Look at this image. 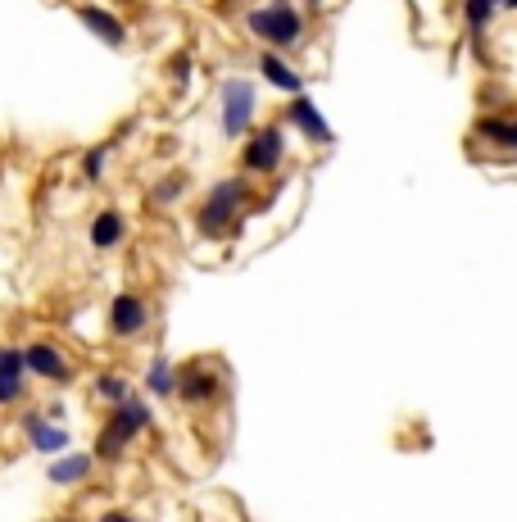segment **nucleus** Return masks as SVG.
Segmentation results:
<instances>
[{
    "mask_svg": "<svg viewBox=\"0 0 517 522\" xmlns=\"http://www.w3.org/2000/svg\"><path fill=\"white\" fill-rule=\"evenodd\" d=\"M146 427H150V404L132 395V400H127V404H118V409H114V418H109V423L100 427L96 454H100V459H118V454L127 450V441H132V436H137V432H146Z\"/></svg>",
    "mask_w": 517,
    "mask_h": 522,
    "instance_id": "obj_1",
    "label": "nucleus"
},
{
    "mask_svg": "<svg viewBox=\"0 0 517 522\" xmlns=\"http://www.w3.org/2000/svg\"><path fill=\"white\" fill-rule=\"evenodd\" d=\"M245 23H250V32L259 41H268V46H295L300 32H304V19L286 5V0H273V5H264V10H250Z\"/></svg>",
    "mask_w": 517,
    "mask_h": 522,
    "instance_id": "obj_2",
    "label": "nucleus"
},
{
    "mask_svg": "<svg viewBox=\"0 0 517 522\" xmlns=\"http://www.w3.org/2000/svg\"><path fill=\"white\" fill-rule=\"evenodd\" d=\"M241 205H245V182L241 178H227V182H218L214 191H209V200H205V209H200V232L205 237H223L227 227H232V218L241 214Z\"/></svg>",
    "mask_w": 517,
    "mask_h": 522,
    "instance_id": "obj_3",
    "label": "nucleus"
},
{
    "mask_svg": "<svg viewBox=\"0 0 517 522\" xmlns=\"http://www.w3.org/2000/svg\"><path fill=\"white\" fill-rule=\"evenodd\" d=\"M218 100H223V132L227 137H245V128H250V119H254V82L227 78Z\"/></svg>",
    "mask_w": 517,
    "mask_h": 522,
    "instance_id": "obj_4",
    "label": "nucleus"
},
{
    "mask_svg": "<svg viewBox=\"0 0 517 522\" xmlns=\"http://www.w3.org/2000/svg\"><path fill=\"white\" fill-rule=\"evenodd\" d=\"M282 128H259L250 141H245V155H241V168H254V173H273L282 164Z\"/></svg>",
    "mask_w": 517,
    "mask_h": 522,
    "instance_id": "obj_5",
    "label": "nucleus"
},
{
    "mask_svg": "<svg viewBox=\"0 0 517 522\" xmlns=\"http://www.w3.org/2000/svg\"><path fill=\"white\" fill-rule=\"evenodd\" d=\"M146 323H150V314H146V300L141 296H118L114 305H109V327H114V336H137Z\"/></svg>",
    "mask_w": 517,
    "mask_h": 522,
    "instance_id": "obj_6",
    "label": "nucleus"
},
{
    "mask_svg": "<svg viewBox=\"0 0 517 522\" xmlns=\"http://www.w3.org/2000/svg\"><path fill=\"white\" fill-rule=\"evenodd\" d=\"M177 395H182L186 404H209L218 395V377L209 373L205 364H191L182 368V382H177Z\"/></svg>",
    "mask_w": 517,
    "mask_h": 522,
    "instance_id": "obj_7",
    "label": "nucleus"
},
{
    "mask_svg": "<svg viewBox=\"0 0 517 522\" xmlns=\"http://www.w3.org/2000/svg\"><path fill=\"white\" fill-rule=\"evenodd\" d=\"M23 364H28V373H37V377L69 382V364H64V355H59L55 345H28V350H23Z\"/></svg>",
    "mask_w": 517,
    "mask_h": 522,
    "instance_id": "obj_8",
    "label": "nucleus"
},
{
    "mask_svg": "<svg viewBox=\"0 0 517 522\" xmlns=\"http://www.w3.org/2000/svg\"><path fill=\"white\" fill-rule=\"evenodd\" d=\"M286 123L304 128V137H313V141H332V128H327V119H322L318 109H313L309 96H295V100H291V109H286Z\"/></svg>",
    "mask_w": 517,
    "mask_h": 522,
    "instance_id": "obj_9",
    "label": "nucleus"
},
{
    "mask_svg": "<svg viewBox=\"0 0 517 522\" xmlns=\"http://www.w3.org/2000/svg\"><path fill=\"white\" fill-rule=\"evenodd\" d=\"M78 19L87 23V28L96 32V37H105L109 46H123V41H127V28H123V23H118L109 10H100V5H82Z\"/></svg>",
    "mask_w": 517,
    "mask_h": 522,
    "instance_id": "obj_10",
    "label": "nucleus"
},
{
    "mask_svg": "<svg viewBox=\"0 0 517 522\" xmlns=\"http://www.w3.org/2000/svg\"><path fill=\"white\" fill-rule=\"evenodd\" d=\"M259 73H264L277 91H286V96H300V91H304V78L282 60V55H264V60H259Z\"/></svg>",
    "mask_w": 517,
    "mask_h": 522,
    "instance_id": "obj_11",
    "label": "nucleus"
},
{
    "mask_svg": "<svg viewBox=\"0 0 517 522\" xmlns=\"http://www.w3.org/2000/svg\"><path fill=\"white\" fill-rule=\"evenodd\" d=\"M23 427H28L32 445H37L41 454H55V450H64V445H69V432H64V427H50L41 414H28V418H23Z\"/></svg>",
    "mask_w": 517,
    "mask_h": 522,
    "instance_id": "obj_12",
    "label": "nucleus"
},
{
    "mask_svg": "<svg viewBox=\"0 0 517 522\" xmlns=\"http://www.w3.org/2000/svg\"><path fill=\"white\" fill-rule=\"evenodd\" d=\"M123 232H127V223H123V214H114V209L91 218V246L96 250H114L118 241H123Z\"/></svg>",
    "mask_w": 517,
    "mask_h": 522,
    "instance_id": "obj_13",
    "label": "nucleus"
},
{
    "mask_svg": "<svg viewBox=\"0 0 517 522\" xmlns=\"http://www.w3.org/2000/svg\"><path fill=\"white\" fill-rule=\"evenodd\" d=\"M91 454H69V459H55L50 463V482L55 486H78V482H87V473H91Z\"/></svg>",
    "mask_w": 517,
    "mask_h": 522,
    "instance_id": "obj_14",
    "label": "nucleus"
},
{
    "mask_svg": "<svg viewBox=\"0 0 517 522\" xmlns=\"http://www.w3.org/2000/svg\"><path fill=\"white\" fill-rule=\"evenodd\" d=\"M177 382H182V373L173 368V359H168V355H155V359H150V373H146V386H150V391H155V395H173Z\"/></svg>",
    "mask_w": 517,
    "mask_h": 522,
    "instance_id": "obj_15",
    "label": "nucleus"
},
{
    "mask_svg": "<svg viewBox=\"0 0 517 522\" xmlns=\"http://www.w3.org/2000/svg\"><path fill=\"white\" fill-rule=\"evenodd\" d=\"M23 350L14 345H0V382H23Z\"/></svg>",
    "mask_w": 517,
    "mask_h": 522,
    "instance_id": "obj_16",
    "label": "nucleus"
},
{
    "mask_svg": "<svg viewBox=\"0 0 517 522\" xmlns=\"http://www.w3.org/2000/svg\"><path fill=\"white\" fill-rule=\"evenodd\" d=\"M96 391L105 395V400L114 404V409H118V404H127V400H132V391H127V382H123V377H114V373H105V377H100V382H96Z\"/></svg>",
    "mask_w": 517,
    "mask_h": 522,
    "instance_id": "obj_17",
    "label": "nucleus"
},
{
    "mask_svg": "<svg viewBox=\"0 0 517 522\" xmlns=\"http://www.w3.org/2000/svg\"><path fill=\"white\" fill-rule=\"evenodd\" d=\"M477 132L486 141H495V146H513V123H499V119H481Z\"/></svg>",
    "mask_w": 517,
    "mask_h": 522,
    "instance_id": "obj_18",
    "label": "nucleus"
},
{
    "mask_svg": "<svg viewBox=\"0 0 517 522\" xmlns=\"http://www.w3.org/2000/svg\"><path fill=\"white\" fill-rule=\"evenodd\" d=\"M463 10H468V28H472V32H481V28L490 23V14H495V0H468Z\"/></svg>",
    "mask_w": 517,
    "mask_h": 522,
    "instance_id": "obj_19",
    "label": "nucleus"
},
{
    "mask_svg": "<svg viewBox=\"0 0 517 522\" xmlns=\"http://www.w3.org/2000/svg\"><path fill=\"white\" fill-rule=\"evenodd\" d=\"M105 146H96V150H87V159H82V178H87V182H96L100 178V173H105Z\"/></svg>",
    "mask_w": 517,
    "mask_h": 522,
    "instance_id": "obj_20",
    "label": "nucleus"
},
{
    "mask_svg": "<svg viewBox=\"0 0 517 522\" xmlns=\"http://www.w3.org/2000/svg\"><path fill=\"white\" fill-rule=\"evenodd\" d=\"M182 191H186V178H182V173H177V178H164V182L155 187V205H168V200H177Z\"/></svg>",
    "mask_w": 517,
    "mask_h": 522,
    "instance_id": "obj_21",
    "label": "nucleus"
},
{
    "mask_svg": "<svg viewBox=\"0 0 517 522\" xmlns=\"http://www.w3.org/2000/svg\"><path fill=\"white\" fill-rule=\"evenodd\" d=\"M23 395V382H0V404H14Z\"/></svg>",
    "mask_w": 517,
    "mask_h": 522,
    "instance_id": "obj_22",
    "label": "nucleus"
},
{
    "mask_svg": "<svg viewBox=\"0 0 517 522\" xmlns=\"http://www.w3.org/2000/svg\"><path fill=\"white\" fill-rule=\"evenodd\" d=\"M100 522H137V518H127V513H105Z\"/></svg>",
    "mask_w": 517,
    "mask_h": 522,
    "instance_id": "obj_23",
    "label": "nucleus"
},
{
    "mask_svg": "<svg viewBox=\"0 0 517 522\" xmlns=\"http://www.w3.org/2000/svg\"><path fill=\"white\" fill-rule=\"evenodd\" d=\"M513 146H517V119H513Z\"/></svg>",
    "mask_w": 517,
    "mask_h": 522,
    "instance_id": "obj_24",
    "label": "nucleus"
},
{
    "mask_svg": "<svg viewBox=\"0 0 517 522\" xmlns=\"http://www.w3.org/2000/svg\"><path fill=\"white\" fill-rule=\"evenodd\" d=\"M508 5H513V10H517V0H508Z\"/></svg>",
    "mask_w": 517,
    "mask_h": 522,
    "instance_id": "obj_25",
    "label": "nucleus"
}]
</instances>
